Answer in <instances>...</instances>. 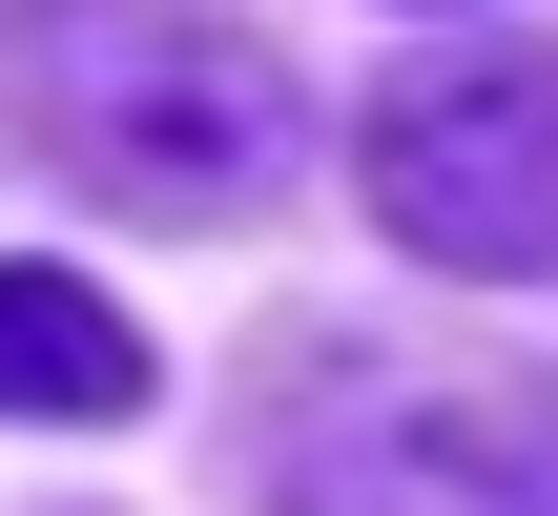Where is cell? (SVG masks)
Returning <instances> with one entry per match:
<instances>
[{"label":"cell","instance_id":"6da1fadb","mask_svg":"<svg viewBox=\"0 0 558 516\" xmlns=\"http://www.w3.org/2000/svg\"><path fill=\"white\" fill-rule=\"evenodd\" d=\"M0 124L83 207H145V228H228L290 165L269 41H228L207 0H21L0 21Z\"/></svg>","mask_w":558,"mask_h":516},{"label":"cell","instance_id":"7a4b0ae2","mask_svg":"<svg viewBox=\"0 0 558 516\" xmlns=\"http://www.w3.org/2000/svg\"><path fill=\"white\" fill-rule=\"evenodd\" d=\"M290 516H558V393L497 352H373L311 331L248 414Z\"/></svg>","mask_w":558,"mask_h":516},{"label":"cell","instance_id":"3957f363","mask_svg":"<svg viewBox=\"0 0 558 516\" xmlns=\"http://www.w3.org/2000/svg\"><path fill=\"white\" fill-rule=\"evenodd\" d=\"M373 228L476 269V290H558V41H476L373 83Z\"/></svg>","mask_w":558,"mask_h":516},{"label":"cell","instance_id":"277c9868","mask_svg":"<svg viewBox=\"0 0 558 516\" xmlns=\"http://www.w3.org/2000/svg\"><path fill=\"white\" fill-rule=\"evenodd\" d=\"M0 414H41V434H124V414H145V331H124L83 269H0Z\"/></svg>","mask_w":558,"mask_h":516}]
</instances>
